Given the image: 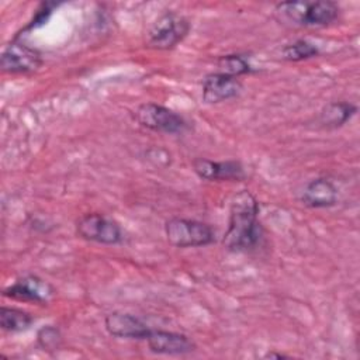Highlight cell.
Masks as SVG:
<instances>
[{"mask_svg":"<svg viewBox=\"0 0 360 360\" xmlns=\"http://www.w3.org/2000/svg\"><path fill=\"white\" fill-rule=\"evenodd\" d=\"M263 229L259 222V202L249 190L238 191L231 201L224 246L232 252H248L260 243Z\"/></svg>","mask_w":360,"mask_h":360,"instance_id":"cell-1","label":"cell"},{"mask_svg":"<svg viewBox=\"0 0 360 360\" xmlns=\"http://www.w3.org/2000/svg\"><path fill=\"white\" fill-rule=\"evenodd\" d=\"M335 1H281L274 7L276 18L287 25L300 28H321L339 17Z\"/></svg>","mask_w":360,"mask_h":360,"instance_id":"cell-2","label":"cell"},{"mask_svg":"<svg viewBox=\"0 0 360 360\" xmlns=\"http://www.w3.org/2000/svg\"><path fill=\"white\" fill-rule=\"evenodd\" d=\"M190 21L173 11L162 14L146 31L145 42L153 49H172L190 32Z\"/></svg>","mask_w":360,"mask_h":360,"instance_id":"cell-3","label":"cell"},{"mask_svg":"<svg viewBox=\"0 0 360 360\" xmlns=\"http://www.w3.org/2000/svg\"><path fill=\"white\" fill-rule=\"evenodd\" d=\"M165 233L169 243L176 248L207 246L215 240L214 231L208 224L190 218L167 219Z\"/></svg>","mask_w":360,"mask_h":360,"instance_id":"cell-4","label":"cell"},{"mask_svg":"<svg viewBox=\"0 0 360 360\" xmlns=\"http://www.w3.org/2000/svg\"><path fill=\"white\" fill-rule=\"evenodd\" d=\"M135 120L142 127L163 134H181L187 128V122L180 114L156 103L141 104L135 110Z\"/></svg>","mask_w":360,"mask_h":360,"instance_id":"cell-5","label":"cell"},{"mask_svg":"<svg viewBox=\"0 0 360 360\" xmlns=\"http://www.w3.org/2000/svg\"><path fill=\"white\" fill-rule=\"evenodd\" d=\"M76 233L84 240L103 245H117L122 240V231L120 225L98 212L83 215L76 222Z\"/></svg>","mask_w":360,"mask_h":360,"instance_id":"cell-6","label":"cell"},{"mask_svg":"<svg viewBox=\"0 0 360 360\" xmlns=\"http://www.w3.org/2000/svg\"><path fill=\"white\" fill-rule=\"evenodd\" d=\"M42 62L38 49L20 41L8 44L0 58V66L7 73H32L41 68Z\"/></svg>","mask_w":360,"mask_h":360,"instance_id":"cell-7","label":"cell"},{"mask_svg":"<svg viewBox=\"0 0 360 360\" xmlns=\"http://www.w3.org/2000/svg\"><path fill=\"white\" fill-rule=\"evenodd\" d=\"M191 165L198 177L210 181H240L246 177L245 169L238 160H211L197 158Z\"/></svg>","mask_w":360,"mask_h":360,"instance_id":"cell-8","label":"cell"},{"mask_svg":"<svg viewBox=\"0 0 360 360\" xmlns=\"http://www.w3.org/2000/svg\"><path fill=\"white\" fill-rule=\"evenodd\" d=\"M145 340L155 354H187L195 350V343L187 335L172 330L150 329Z\"/></svg>","mask_w":360,"mask_h":360,"instance_id":"cell-9","label":"cell"},{"mask_svg":"<svg viewBox=\"0 0 360 360\" xmlns=\"http://www.w3.org/2000/svg\"><path fill=\"white\" fill-rule=\"evenodd\" d=\"M3 295L17 301L44 304L53 295V288L49 283L37 276H25L6 287Z\"/></svg>","mask_w":360,"mask_h":360,"instance_id":"cell-10","label":"cell"},{"mask_svg":"<svg viewBox=\"0 0 360 360\" xmlns=\"http://www.w3.org/2000/svg\"><path fill=\"white\" fill-rule=\"evenodd\" d=\"M242 91V82L238 77L215 72L202 80V100L208 104H217L231 100Z\"/></svg>","mask_w":360,"mask_h":360,"instance_id":"cell-11","label":"cell"},{"mask_svg":"<svg viewBox=\"0 0 360 360\" xmlns=\"http://www.w3.org/2000/svg\"><path fill=\"white\" fill-rule=\"evenodd\" d=\"M104 325L111 336L122 339L145 340L150 332V328L141 318L121 311L110 312L104 319Z\"/></svg>","mask_w":360,"mask_h":360,"instance_id":"cell-12","label":"cell"},{"mask_svg":"<svg viewBox=\"0 0 360 360\" xmlns=\"http://www.w3.org/2000/svg\"><path fill=\"white\" fill-rule=\"evenodd\" d=\"M339 193L332 180L326 177L312 179L304 188L301 200L311 208H329L338 202Z\"/></svg>","mask_w":360,"mask_h":360,"instance_id":"cell-13","label":"cell"},{"mask_svg":"<svg viewBox=\"0 0 360 360\" xmlns=\"http://www.w3.org/2000/svg\"><path fill=\"white\" fill-rule=\"evenodd\" d=\"M357 112V105L350 101H333L319 112V124L326 128H339L350 121Z\"/></svg>","mask_w":360,"mask_h":360,"instance_id":"cell-14","label":"cell"},{"mask_svg":"<svg viewBox=\"0 0 360 360\" xmlns=\"http://www.w3.org/2000/svg\"><path fill=\"white\" fill-rule=\"evenodd\" d=\"M34 322V318L27 311L14 307L0 308V326L6 332L18 333L27 330Z\"/></svg>","mask_w":360,"mask_h":360,"instance_id":"cell-15","label":"cell"},{"mask_svg":"<svg viewBox=\"0 0 360 360\" xmlns=\"http://www.w3.org/2000/svg\"><path fill=\"white\" fill-rule=\"evenodd\" d=\"M281 58L288 62H300L314 58L319 53V49L307 39H297L281 48Z\"/></svg>","mask_w":360,"mask_h":360,"instance_id":"cell-16","label":"cell"},{"mask_svg":"<svg viewBox=\"0 0 360 360\" xmlns=\"http://www.w3.org/2000/svg\"><path fill=\"white\" fill-rule=\"evenodd\" d=\"M218 72L239 77L242 75H248L252 72V66L248 62V59L239 53H231V55H224L218 59Z\"/></svg>","mask_w":360,"mask_h":360,"instance_id":"cell-17","label":"cell"},{"mask_svg":"<svg viewBox=\"0 0 360 360\" xmlns=\"http://www.w3.org/2000/svg\"><path fill=\"white\" fill-rule=\"evenodd\" d=\"M60 330L53 325H45L37 332V343L42 350H56L60 346Z\"/></svg>","mask_w":360,"mask_h":360,"instance_id":"cell-18","label":"cell"},{"mask_svg":"<svg viewBox=\"0 0 360 360\" xmlns=\"http://www.w3.org/2000/svg\"><path fill=\"white\" fill-rule=\"evenodd\" d=\"M55 6H56L55 3H42L41 7L38 8V11L35 13V17L32 18L30 25L27 27V30H32V28L44 25L46 22V20L49 18V15L52 14V10H53Z\"/></svg>","mask_w":360,"mask_h":360,"instance_id":"cell-19","label":"cell"},{"mask_svg":"<svg viewBox=\"0 0 360 360\" xmlns=\"http://www.w3.org/2000/svg\"><path fill=\"white\" fill-rule=\"evenodd\" d=\"M285 359V357H288V356H285V354H283V353H276V352H269V353H266L264 354V359Z\"/></svg>","mask_w":360,"mask_h":360,"instance_id":"cell-20","label":"cell"}]
</instances>
